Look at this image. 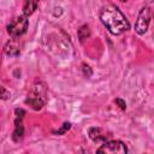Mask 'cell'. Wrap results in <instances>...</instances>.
Here are the masks:
<instances>
[{"label":"cell","instance_id":"8","mask_svg":"<svg viewBox=\"0 0 154 154\" xmlns=\"http://www.w3.org/2000/svg\"><path fill=\"white\" fill-rule=\"evenodd\" d=\"M40 0H25L24 5H23V12L26 17H29L30 14H32L35 12V10L37 8Z\"/></svg>","mask_w":154,"mask_h":154},{"label":"cell","instance_id":"3","mask_svg":"<svg viewBox=\"0 0 154 154\" xmlns=\"http://www.w3.org/2000/svg\"><path fill=\"white\" fill-rule=\"evenodd\" d=\"M26 18L28 17L25 14H23V16L16 17L14 19H12L8 23V25H7V32H8V35L12 38H17V37L22 36L26 31L28 25H29V22H28Z\"/></svg>","mask_w":154,"mask_h":154},{"label":"cell","instance_id":"2","mask_svg":"<svg viewBox=\"0 0 154 154\" xmlns=\"http://www.w3.org/2000/svg\"><path fill=\"white\" fill-rule=\"evenodd\" d=\"M47 101V94H46V88L43 84L38 83L32 85L30 93L28 94L25 99V103H28L32 109L38 111L41 109Z\"/></svg>","mask_w":154,"mask_h":154},{"label":"cell","instance_id":"15","mask_svg":"<svg viewBox=\"0 0 154 154\" xmlns=\"http://www.w3.org/2000/svg\"><path fill=\"white\" fill-rule=\"evenodd\" d=\"M116 102L119 105V107L122 108V109H125V107H126V105H125V102L122 100V99H116Z\"/></svg>","mask_w":154,"mask_h":154},{"label":"cell","instance_id":"1","mask_svg":"<svg viewBox=\"0 0 154 154\" xmlns=\"http://www.w3.org/2000/svg\"><path fill=\"white\" fill-rule=\"evenodd\" d=\"M100 20L112 35H122L130 29L126 17L113 5L105 6L100 12Z\"/></svg>","mask_w":154,"mask_h":154},{"label":"cell","instance_id":"11","mask_svg":"<svg viewBox=\"0 0 154 154\" xmlns=\"http://www.w3.org/2000/svg\"><path fill=\"white\" fill-rule=\"evenodd\" d=\"M70 128H71V124H70V123H64L63 126H61L59 130L54 131V134H55V135H63V134H65Z\"/></svg>","mask_w":154,"mask_h":154},{"label":"cell","instance_id":"13","mask_svg":"<svg viewBox=\"0 0 154 154\" xmlns=\"http://www.w3.org/2000/svg\"><path fill=\"white\" fill-rule=\"evenodd\" d=\"M83 72H84V75L87 77H90L91 76V70H90V67L88 65H83Z\"/></svg>","mask_w":154,"mask_h":154},{"label":"cell","instance_id":"7","mask_svg":"<svg viewBox=\"0 0 154 154\" xmlns=\"http://www.w3.org/2000/svg\"><path fill=\"white\" fill-rule=\"evenodd\" d=\"M5 53L8 55V57H17V55H19V53H20V48H19V46L14 42V38H12L6 46H5Z\"/></svg>","mask_w":154,"mask_h":154},{"label":"cell","instance_id":"9","mask_svg":"<svg viewBox=\"0 0 154 154\" xmlns=\"http://www.w3.org/2000/svg\"><path fill=\"white\" fill-rule=\"evenodd\" d=\"M89 137L94 141V142H101V141H106V135L102 134L101 129L99 128H91L89 130Z\"/></svg>","mask_w":154,"mask_h":154},{"label":"cell","instance_id":"10","mask_svg":"<svg viewBox=\"0 0 154 154\" xmlns=\"http://www.w3.org/2000/svg\"><path fill=\"white\" fill-rule=\"evenodd\" d=\"M78 36H79L81 42H83V40L89 36V28H88V25H83V26L78 30Z\"/></svg>","mask_w":154,"mask_h":154},{"label":"cell","instance_id":"5","mask_svg":"<svg viewBox=\"0 0 154 154\" xmlns=\"http://www.w3.org/2000/svg\"><path fill=\"white\" fill-rule=\"evenodd\" d=\"M97 153H111V154H125L128 153V148L125 146L124 142L118 141V140H113V141H107L105 142L97 150Z\"/></svg>","mask_w":154,"mask_h":154},{"label":"cell","instance_id":"14","mask_svg":"<svg viewBox=\"0 0 154 154\" xmlns=\"http://www.w3.org/2000/svg\"><path fill=\"white\" fill-rule=\"evenodd\" d=\"M14 113H16V117H20V118H23L24 114H25V111L22 109V108H16V109H14Z\"/></svg>","mask_w":154,"mask_h":154},{"label":"cell","instance_id":"6","mask_svg":"<svg viewBox=\"0 0 154 154\" xmlns=\"http://www.w3.org/2000/svg\"><path fill=\"white\" fill-rule=\"evenodd\" d=\"M22 119L23 118H20V117H16V120H14V131L12 135V140L14 142H19L24 135V126H23Z\"/></svg>","mask_w":154,"mask_h":154},{"label":"cell","instance_id":"16","mask_svg":"<svg viewBox=\"0 0 154 154\" xmlns=\"http://www.w3.org/2000/svg\"><path fill=\"white\" fill-rule=\"evenodd\" d=\"M120 1H126V0H120Z\"/></svg>","mask_w":154,"mask_h":154},{"label":"cell","instance_id":"4","mask_svg":"<svg viewBox=\"0 0 154 154\" xmlns=\"http://www.w3.org/2000/svg\"><path fill=\"white\" fill-rule=\"evenodd\" d=\"M150 19H152V11H150L149 7L146 6L138 13V17H137V20H136V24H135V31L138 35H143L148 29Z\"/></svg>","mask_w":154,"mask_h":154},{"label":"cell","instance_id":"12","mask_svg":"<svg viewBox=\"0 0 154 154\" xmlns=\"http://www.w3.org/2000/svg\"><path fill=\"white\" fill-rule=\"evenodd\" d=\"M8 96H10V91H7L5 89V87H1V99L6 100V99H8Z\"/></svg>","mask_w":154,"mask_h":154}]
</instances>
